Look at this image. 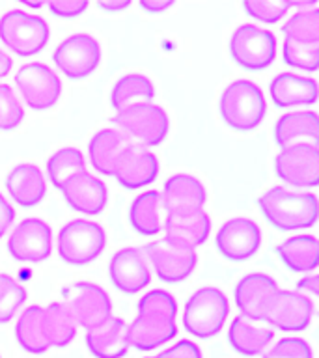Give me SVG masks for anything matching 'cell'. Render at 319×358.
<instances>
[{"mask_svg":"<svg viewBox=\"0 0 319 358\" xmlns=\"http://www.w3.org/2000/svg\"><path fill=\"white\" fill-rule=\"evenodd\" d=\"M257 206L267 222L282 231H299L318 222V196L308 190H297L274 185L260 196Z\"/></svg>","mask_w":319,"mask_h":358,"instance_id":"cell-1","label":"cell"},{"mask_svg":"<svg viewBox=\"0 0 319 358\" xmlns=\"http://www.w3.org/2000/svg\"><path fill=\"white\" fill-rule=\"evenodd\" d=\"M224 123L239 133H250L262 125L267 114V99L254 80L237 78L229 83L218 101Z\"/></svg>","mask_w":319,"mask_h":358,"instance_id":"cell-2","label":"cell"},{"mask_svg":"<svg viewBox=\"0 0 319 358\" xmlns=\"http://www.w3.org/2000/svg\"><path fill=\"white\" fill-rule=\"evenodd\" d=\"M229 315V301L222 289L206 285L196 289L185 304L183 327L198 340H209L224 329Z\"/></svg>","mask_w":319,"mask_h":358,"instance_id":"cell-3","label":"cell"},{"mask_svg":"<svg viewBox=\"0 0 319 358\" xmlns=\"http://www.w3.org/2000/svg\"><path fill=\"white\" fill-rule=\"evenodd\" d=\"M62 262L67 265H88L103 254L106 246V231L99 222L88 218H75L64 224L56 237Z\"/></svg>","mask_w":319,"mask_h":358,"instance_id":"cell-4","label":"cell"},{"mask_svg":"<svg viewBox=\"0 0 319 358\" xmlns=\"http://www.w3.org/2000/svg\"><path fill=\"white\" fill-rule=\"evenodd\" d=\"M50 28L41 15L8 10L0 17V41L17 56L30 58L47 47Z\"/></svg>","mask_w":319,"mask_h":358,"instance_id":"cell-5","label":"cell"},{"mask_svg":"<svg viewBox=\"0 0 319 358\" xmlns=\"http://www.w3.org/2000/svg\"><path fill=\"white\" fill-rule=\"evenodd\" d=\"M114 125L127 134L134 144L146 150L162 144L170 134V117L166 110L153 101L116 112Z\"/></svg>","mask_w":319,"mask_h":358,"instance_id":"cell-6","label":"cell"},{"mask_svg":"<svg viewBox=\"0 0 319 358\" xmlns=\"http://www.w3.org/2000/svg\"><path fill=\"white\" fill-rule=\"evenodd\" d=\"M276 50V36L252 22L239 24L229 38V56L246 71H263L273 66Z\"/></svg>","mask_w":319,"mask_h":358,"instance_id":"cell-7","label":"cell"},{"mask_svg":"<svg viewBox=\"0 0 319 358\" xmlns=\"http://www.w3.org/2000/svg\"><path fill=\"white\" fill-rule=\"evenodd\" d=\"M148 257V263L155 268L157 278L166 284H178L183 282L194 273L198 265V254L194 248L172 239V237H161L148 243L142 248Z\"/></svg>","mask_w":319,"mask_h":358,"instance_id":"cell-8","label":"cell"},{"mask_svg":"<svg viewBox=\"0 0 319 358\" xmlns=\"http://www.w3.org/2000/svg\"><path fill=\"white\" fill-rule=\"evenodd\" d=\"M64 304L71 312L77 327L94 330L112 319V301L101 285L94 282H73L62 291Z\"/></svg>","mask_w":319,"mask_h":358,"instance_id":"cell-9","label":"cell"},{"mask_svg":"<svg viewBox=\"0 0 319 358\" xmlns=\"http://www.w3.org/2000/svg\"><path fill=\"white\" fill-rule=\"evenodd\" d=\"M274 173L297 190L316 189L319 183V148L312 142L285 145L274 157Z\"/></svg>","mask_w":319,"mask_h":358,"instance_id":"cell-10","label":"cell"},{"mask_svg":"<svg viewBox=\"0 0 319 358\" xmlns=\"http://www.w3.org/2000/svg\"><path fill=\"white\" fill-rule=\"evenodd\" d=\"M15 86L34 110H49L60 101L62 80L43 62H28L15 73Z\"/></svg>","mask_w":319,"mask_h":358,"instance_id":"cell-11","label":"cell"},{"mask_svg":"<svg viewBox=\"0 0 319 358\" xmlns=\"http://www.w3.org/2000/svg\"><path fill=\"white\" fill-rule=\"evenodd\" d=\"M101 45L90 34H73L62 39L55 49L52 60L67 78L80 80L90 77L101 64Z\"/></svg>","mask_w":319,"mask_h":358,"instance_id":"cell-12","label":"cell"},{"mask_svg":"<svg viewBox=\"0 0 319 358\" xmlns=\"http://www.w3.org/2000/svg\"><path fill=\"white\" fill-rule=\"evenodd\" d=\"M313 301L290 289L274 291L269 299L263 321L282 332H301L310 327L313 319Z\"/></svg>","mask_w":319,"mask_h":358,"instance_id":"cell-13","label":"cell"},{"mask_svg":"<svg viewBox=\"0 0 319 358\" xmlns=\"http://www.w3.org/2000/svg\"><path fill=\"white\" fill-rule=\"evenodd\" d=\"M8 252L17 262L43 263L52 254V229L43 218L28 217L17 224L8 239Z\"/></svg>","mask_w":319,"mask_h":358,"instance_id":"cell-14","label":"cell"},{"mask_svg":"<svg viewBox=\"0 0 319 358\" xmlns=\"http://www.w3.org/2000/svg\"><path fill=\"white\" fill-rule=\"evenodd\" d=\"M218 254L229 262H246L262 248V228L248 217L229 218L215 235Z\"/></svg>","mask_w":319,"mask_h":358,"instance_id":"cell-15","label":"cell"},{"mask_svg":"<svg viewBox=\"0 0 319 358\" xmlns=\"http://www.w3.org/2000/svg\"><path fill=\"white\" fill-rule=\"evenodd\" d=\"M108 278L118 291L134 295L146 289L151 282V271L144 250L139 246H125L112 256Z\"/></svg>","mask_w":319,"mask_h":358,"instance_id":"cell-16","label":"cell"},{"mask_svg":"<svg viewBox=\"0 0 319 358\" xmlns=\"http://www.w3.org/2000/svg\"><path fill=\"white\" fill-rule=\"evenodd\" d=\"M161 194L164 217L168 215H192L204 211L207 190L192 173H173L164 181Z\"/></svg>","mask_w":319,"mask_h":358,"instance_id":"cell-17","label":"cell"},{"mask_svg":"<svg viewBox=\"0 0 319 358\" xmlns=\"http://www.w3.org/2000/svg\"><path fill=\"white\" fill-rule=\"evenodd\" d=\"M60 192L73 211L83 215H99L108 203V189L103 179L88 170L73 173L60 187Z\"/></svg>","mask_w":319,"mask_h":358,"instance_id":"cell-18","label":"cell"},{"mask_svg":"<svg viewBox=\"0 0 319 358\" xmlns=\"http://www.w3.org/2000/svg\"><path fill=\"white\" fill-rule=\"evenodd\" d=\"M133 145H136L127 134L116 127L101 129L90 138L88 159L90 164L103 176L114 178L118 164L122 162L123 155Z\"/></svg>","mask_w":319,"mask_h":358,"instance_id":"cell-19","label":"cell"},{"mask_svg":"<svg viewBox=\"0 0 319 358\" xmlns=\"http://www.w3.org/2000/svg\"><path fill=\"white\" fill-rule=\"evenodd\" d=\"M129 345L139 351H153L178 336V323L173 317L159 313H136L133 323L127 324Z\"/></svg>","mask_w":319,"mask_h":358,"instance_id":"cell-20","label":"cell"},{"mask_svg":"<svg viewBox=\"0 0 319 358\" xmlns=\"http://www.w3.org/2000/svg\"><path fill=\"white\" fill-rule=\"evenodd\" d=\"M278 284L273 276L265 273H250L245 274L237 282L234 291L235 304L239 308L241 315L248 319L263 321L265 308L269 299L273 296L274 291H278Z\"/></svg>","mask_w":319,"mask_h":358,"instance_id":"cell-21","label":"cell"},{"mask_svg":"<svg viewBox=\"0 0 319 358\" xmlns=\"http://www.w3.org/2000/svg\"><path fill=\"white\" fill-rule=\"evenodd\" d=\"M269 94L278 108L310 106L318 101L319 86L313 77L284 71L274 75V78L269 84Z\"/></svg>","mask_w":319,"mask_h":358,"instance_id":"cell-22","label":"cell"},{"mask_svg":"<svg viewBox=\"0 0 319 358\" xmlns=\"http://www.w3.org/2000/svg\"><path fill=\"white\" fill-rule=\"evenodd\" d=\"M159 172H161L159 157L146 148L133 145L118 164L114 178L123 189L139 190L153 183L159 178Z\"/></svg>","mask_w":319,"mask_h":358,"instance_id":"cell-23","label":"cell"},{"mask_svg":"<svg viewBox=\"0 0 319 358\" xmlns=\"http://www.w3.org/2000/svg\"><path fill=\"white\" fill-rule=\"evenodd\" d=\"M274 340V329L265 321L235 315L228 329L229 347L241 357H260Z\"/></svg>","mask_w":319,"mask_h":358,"instance_id":"cell-24","label":"cell"},{"mask_svg":"<svg viewBox=\"0 0 319 358\" xmlns=\"http://www.w3.org/2000/svg\"><path fill=\"white\" fill-rule=\"evenodd\" d=\"M6 190L17 206L34 207L47 194V178L34 162H21L11 168L6 178Z\"/></svg>","mask_w":319,"mask_h":358,"instance_id":"cell-25","label":"cell"},{"mask_svg":"<svg viewBox=\"0 0 319 358\" xmlns=\"http://www.w3.org/2000/svg\"><path fill=\"white\" fill-rule=\"evenodd\" d=\"M86 347L95 358L127 357L129 334L127 323L122 317L108 319L105 324L86 332Z\"/></svg>","mask_w":319,"mask_h":358,"instance_id":"cell-26","label":"cell"},{"mask_svg":"<svg viewBox=\"0 0 319 358\" xmlns=\"http://www.w3.org/2000/svg\"><path fill=\"white\" fill-rule=\"evenodd\" d=\"M274 142L280 150L299 142L318 144V112L293 110L285 112L276 120L273 131Z\"/></svg>","mask_w":319,"mask_h":358,"instance_id":"cell-27","label":"cell"},{"mask_svg":"<svg viewBox=\"0 0 319 358\" xmlns=\"http://www.w3.org/2000/svg\"><path fill=\"white\" fill-rule=\"evenodd\" d=\"M129 222L136 234L144 237H155L161 234L164 224V209H162L159 190H146L131 201Z\"/></svg>","mask_w":319,"mask_h":358,"instance_id":"cell-28","label":"cell"},{"mask_svg":"<svg viewBox=\"0 0 319 358\" xmlns=\"http://www.w3.org/2000/svg\"><path fill=\"white\" fill-rule=\"evenodd\" d=\"M162 229L168 237L196 250V246L204 245L211 235V217L206 211L192 215H168L164 217Z\"/></svg>","mask_w":319,"mask_h":358,"instance_id":"cell-29","label":"cell"},{"mask_svg":"<svg viewBox=\"0 0 319 358\" xmlns=\"http://www.w3.org/2000/svg\"><path fill=\"white\" fill-rule=\"evenodd\" d=\"M276 254L293 273H313L318 268V239L316 235H293L276 246Z\"/></svg>","mask_w":319,"mask_h":358,"instance_id":"cell-30","label":"cell"},{"mask_svg":"<svg viewBox=\"0 0 319 358\" xmlns=\"http://www.w3.org/2000/svg\"><path fill=\"white\" fill-rule=\"evenodd\" d=\"M155 99V84L144 73H127L116 80L111 92V105L116 112L139 103H151Z\"/></svg>","mask_w":319,"mask_h":358,"instance_id":"cell-31","label":"cell"},{"mask_svg":"<svg viewBox=\"0 0 319 358\" xmlns=\"http://www.w3.org/2000/svg\"><path fill=\"white\" fill-rule=\"evenodd\" d=\"M41 329L50 347H67L77 336V323L64 302H50L41 313Z\"/></svg>","mask_w":319,"mask_h":358,"instance_id":"cell-32","label":"cell"},{"mask_svg":"<svg viewBox=\"0 0 319 358\" xmlns=\"http://www.w3.org/2000/svg\"><path fill=\"white\" fill-rule=\"evenodd\" d=\"M41 313H43V306H28L17 319V345L30 355H43L50 349L41 329Z\"/></svg>","mask_w":319,"mask_h":358,"instance_id":"cell-33","label":"cell"},{"mask_svg":"<svg viewBox=\"0 0 319 358\" xmlns=\"http://www.w3.org/2000/svg\"><path fill=\"white\" fill-rule=\"evenodd\" d=\"M83 170H86V159L83 151L73 145L60 148L47 161V178L56 189H60L64 181L71 178L73 173L83 172Z\"/></svg>","mask_w":319,"mask_h":358,"instance_id":"cell-34","label":"cell"},{"mask_svg":"<svg viewBox=\"0 0 319 358\" xmlns=\"http://www.w3.org/2000/svg\"><path fill=\"white\" fill-rule=\"evenodd\" d=\"M284 39L301 43H319V8L299 10L282 27Z\"/></svg>","mask_w":319,"mask_h":358,"instance_id":"cell-35","label":"cell"},{"mask_svg":"<svg viewBox=\"0 0 319 358\" xmlns=\"http://www.w3.org/2000/svg\"><path fill=\"white\" fill-rule=\"evenodd\" d=\"M27 299V289L13 276L0 273V324L10 323L24 306Z\"/></svg>","mask_w":319,"mask_h":358,"instance_id":"cell-36","label":"cell"},{"mask_svg":"<svg viewBox=\"0 0 319 358\" xmlns=\"http://www.w3.org/2000/svg\"><path fill=\"white\" fill-rule=\"evenodd\" d=\"M282 56L288 66L306 73H316L319 69V43H301L284 39Z\"/></svg>","mask_w":319,"mask_h":358,"instance_id":"cell-37","label":"cell"},{"mask_svg":"<svg viewBox=\"0 0 319 358\" xmlns=\"http://www.w3.org/2000/svg\"><path fill=\"white\" fill-rule=\"evenodd\" d=\"M243 10L256 21L274 24L288 15L291 4L285 0H248V2H243Z\"/></svg>","mask_w":319,"mask_h":358,"instance_id":"cell-38","label":"cell"},{"mask_svg":"<svg viewBox=\"0 0 319 358\" xmlns=\"http://www.w3.org/2000/svg\"><path fill=\"white\" fill-rule=\"evenodd\" d=\"M24 120V106L8 84H0V131H13Z\"/></svg>","mask_w":319,"mask_h":358,"instance_id":"cell-39","label":"cell"},{"mask_svg":"<svg viewBox=\"0 0 319 358\" xmlns=\"http://www.w3.org/2000/svg\"><path fill=\"white\" fill-rule=\"evenodd\" d=\"M139 313H159V315H166V317H178V302L164 289H153L146 293L139 301L136 306Z\"/></svg>","mask_w":319,"mask_h":358,"instance_id":"cell-40","label":"cell"},{"mask_svg":"<svg viewBox=\"0 0 319 358\" xmlns=\"http://www.w3.org/2000/svg\"><path fill=\"white\" fill-rule=\"evenodd\" d=\"M263 358H313V349L302 338H282L263 352Z\"/></svg>","mask_w":319,"mask_h":358,"instance_id":"cell-41","label":"cell"},{"mask_svg":"<svg viewBox=\"0 0 319 358\" xmlns=\"http://www.w3.org/2000/svg\"><path fill=\"white\" fill-rule=\"evenodd\" d=\"M88 0H49L47 2L50 13L60 19H75L83 15L84 11L88 10Z\"/></svg>","mask_w":319,"mask_h":358,"instance_id":"cell-42","label":"cell"},{"mask_svg":"<svg viewBox=\"0 0 319 358\" xmlns=\"http://www.w3.org/2000/svg\"><path fill=\"white\" fill-rule=\"evenodd\" d=\"M150 358H204V352H201L200 345L194 343V341L181 340Z\"/></svg>","mask_w":319,"mask_h":358,"instance_id":"cell-43","label":"cell"},{"mask_svg":"<svg viewBox=\"0 0 319 358\" xmlns=\"http://www.w3.org/2000/svg\"><path fill=\"white\" fill-rule=\"evenodd\" d=\"M13 222H15V209L10 201L6 200V196L0 192V239L4 237L6 231L11 228Z\"/></svg>","mask_w":319,"mask_h":358,"instance_id":"cell-44","label":"cell"},{"mask_svg":"<svg viewBox=\"0 0 319 358\" xmlns=\"http://www.w3.org/2000/svg\"><path fill=\"white\" fill-rule=\"evenodd\" d=\"M318 276H316V274H308V276H304V278H301L297 282V293H301V295L308 296L310 301H313V299L318 296Z\"/></svg>","mask_w":319,"mask_h":358,"instance_id":"cell-45","label":"cell"},{"mask_svg":"<svg viewBox=\"0 0 319 358\" xmlns=\"http://www.w3.org/2000/svg\"><path fill=\"white\" fill-rule=\"evenodd\" d=\"M139 6L144 11H150V13H162V11L170 10L173 2L172 0H140Z\"/></svg>","mask_w":319,"mask_h":358,"instance_id":"cell-46","label":"cell"},{"mask_svg":"<svg viewBox=\"0 0 319 358\" xmlns=\"http://www.w3.org/2000/svg\"><path fill=\"white\" fill-rule=\"evenodd\" d=\"M131 2L129 0H111V2H97V8L105 11H111V13H118V11H123L127 10Z\"/></svg>","mask_w":319,"mask_h":358,"instance_id":"cell-47","label":"cell"},{"mask_svg":"<svg viewBox=\"0 0 319 358\" xmlns=\"http://www.w3.org/2000/svg\"><path fill=\"white\" fill-rule=\"evenodd\" d=\"M11 67H13V60L10 55H6V50L0 49V78L10 75Z\"/></svg>","mask_w":319,"mask_h":358,"instance_id":"cell-48","label":"cell"},{"mask_svg":"<svg viewBox=\"0 0 319 358\" xmlns=\"http://www.w3.org/2000/svg\"><path fill=\"white\" fill-rule=\"evenodd\" d=\"M21 4L27 6V8H34V10H39V8H45V6H47V2H43V0H39V2H28V0H22Z\"/></svg>","mask_w":319,"mask_h":358,"instance_id":"cell-49","label":"cell"},{"mask_svg":"<svg viewBox=\"0 0 319 358\" xmlns=\"http://www.w3.org/2000/svg\"><path fill=\"white\" fill-rule=\"evenodd\" d=\"M146 358H150V357H146Z\"/></svg>","mask_w":319,"mask_h":358,"instance_id":"cell-50","label":"cell"},{"mask_svg":"<svg viewBox=\"0 0 319 358\" xmlns=\"http://www.w3.org/2000/svg\"><path fill=\"white\" fill-rule=\"evenodd\" d=\"M0 358H2V357H0Z\"/></svg>","mask_w":319,"mask_h":358,"instance_id":"cell-51","label":"cell"}]
</instances>
